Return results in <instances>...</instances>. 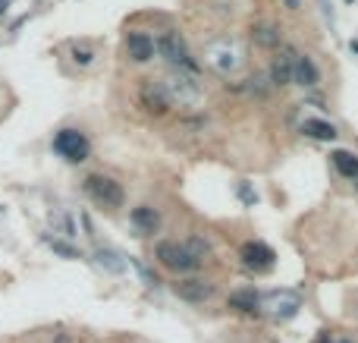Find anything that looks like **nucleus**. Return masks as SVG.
Returning a JSON list of instances; mask_svg holds the SVG:
<instances>
[{
	"label": "nucleus",
	"instance_id": "7ed1b4c3",
	"mask_svg": "<svg viewBox=\"0 0 358 343\" xmlns=\"http://www.w3.org/2000/svg\"><path fill=\"white\" fill-rule=\"evenodd\" d=\"M170 293H173L179 302H185V306H208V302L217 300L220 290H217V281H210V277L189 274V277H173Z\"/></svg>",
	"mask_w": 358,
	"mask_h": 343
},
{
	"label": "nucleus",
	"instance_id": "393cba45",
	"mask_svg": "<svg viewBox=\"0 0 358 343\" xmlns=\"http://www.w3.org/2000/svg\"><path fill=\"white\" fill-rule=\"evenodd\" d=\"M6 6H10V0H0V19L6 16Z\"/></svg>",
	"mask_w": 358,
	"mask_h": 343
},
{
	"label": "nucleus",
	"instance_id": "20e7f679",
	"mask_svg": "<svg viewBox=\"0 0 358 343\" xmlns=\"http://www.w3.org/2000/svg\"><path fill=\"white\" fill-rule=\"evenodd\" d=\"M157 57H164L170 63V69H179V73H192V76L201 73L198 60L189 54V48H185L182 35L176 29H167L157 35Z\"/></svg>",
	"mask_w": 358,
	"mask_h": 343
},
{
	"label": "nucleus",
	"instance_id": "9d476101",
	"mask_svg": "<svg viewBox=\"0 0 358 343\" xmlns=\"http://www.w3.org/2000/svg\"><path fill=\"white\" fill-rule=\"evenodd\" d=\"M123 54L129 57V63L145 66V63H151L157 57V38L142 29H129L123 35Z\"/></svg>",
	"mask_w": 358,
	"mask_h": 343
},
{
	"label": "nucleus",
	"instance_id": "f03ea898",
	"mask_svg": "<svg viewBox=\"0 0 358 343\" xmlns=\"http://www.w3.org/2000/svg\"><path fill=\"white\" fill-rule=\"evenodd\" d=\"M82 189H85L88 199H92L98 208H104V211H120V208L126 205L123 183L107 176V174H88L85 180H82Z\"/></svg>",
	"mask_w": 358,
	"mask_h": 343
},
{
	"label": "nucleus",
	"instance_id": "4468645a",
	"mask_svg": "<svg viewBox=\"0 0 358 343\" xmlns=\"http://www.w3.org/2000/svg\"><path fill=\"white\" fill-rule=\"evenodd\" d=\"M252 44L258 50H267V54H277L283 48V29H280L273 19H261V22L252 25Z\"/></svg>",
	"mask_w": 358,
	"mask_h": 343
},
{
	"label": "nucleus",
	"instance_id": "dca6fc26",
	"mask_svg": "<svg viewBox=\"0 0 358 343\" xmlns=\"http://www.w3.org/2000/svg\"><path fill=\"white\" fill-rule=\"evenodd\" d=\"M299 132H302L305 139H315V142H336V136H340V130L324 117H305L302 123H299Z\"/></svg>",
	"mask_w": 358,
	"mask_h": 343
},
{
	"label": "nucleus",
	"instance_id": "6e6552de",
	"mask_svg": "<svg viewBox=\"0 0 358 343\" xmlns=\"http://www.w3.org/2000/svg\"><path fill=\"white\" fill-rule=\"evenodd\" d=\"M138 107H142L148 117L161 120L173 111V101H170V92L164 85V79H138Z\"/></svg>",
	"mask_w": 358,
	"mask_h": 343
},
{
	"label": "nucleus",
	"instance_id": "9b49d317",
	"mask_svg": "<svg viewBox=\"0 0 358 343\" xmlns=\"http://www.w3.org/2000/svg\"><path fill=\"white\" fill-rule=\"evenodd\" d=\"M204 60H208V66H214L217 73L227 76V73H236L245 57H242V50L236 48L229 38H220V41H214L208 50H204Z\"/></svg>",
	"mask_w": 358,
	"mask_h": 343
},
{
	"label": "nucleus",
	"instance_id": "ddd939ff",
	"mask_svg": "<svg viewBox=\"0 0 358 343\" xmlns=\"http://www.w3.org/2000/svg\"><path fill=\"white\" fill-rule=\"evenodd\" d=\"M324 79L321 66H317V60L311 54H305V50H296V57H292V85L299 88H317Z\"/></svg>",
	"mask_w": 358,
	"mask_h": 343
},
{
	"label": "nucleus",
	"instance_id": "423d86ee",
	"mask_svg": "<svg viewBox=\"0 0 358 343\" xmlns=\"http://www.w3.org/2000/svg\"><path fill=\"white\" fill-rule=\"evenodd\" d=\"M164 85H167L173 107H176V104H179V107H195V104H201V98H204L201 82H198V76H192V73H179V69H170V73L164 76Z\"/></svg>",
	"mask_w": 358,
	"mask_h": 343
},
{
	"label": "nucleus",
	"instance_id": "6ab92c4d",
	"mask_svg": "<svg viewBox=\"0 0 358 343\" xmlns=\"http://www.w3.org/2000/svg\"><path fill=\"white\" fill-rule=\"evenodd\" d=\"M44 243L50 246V249L57 252L60 258H66V262H76V258H82V249H76L69 239H60V237H44Z\"/></svg>",
	"mask_w": 358,
	"mask_h": 343
},
{
	"label": "nucleus",
	"instance_id": "aec40b11",
	"mask_svg": "<svg viewBox=\"0 0 358 343\" xmlns=\"http://www.w3.org/2000/svg\"><path fill=\"white\" fill-rule=\"evenodd\" d=\"M94 57H98L94 44H88V41H76L73 44V63L76 66H88V63H94Z\"/></svg>",
	"mask_w": 358,
	"mask_h": 343
},
{
	"label": "nucleus",
	"instance_id": "2eb2a0df",
	"mask_svg": "<svg viewBox=\"0 0 358 343\" xmlns=\"http://www.w3.org/2000/svg\"><path fill=\"white\" fill-rule=\"evenodd\" d=\"M227 309L239 315H261V290L258 287H236L227 296Z\"/></svg>",
	"mask_w": 358,
	"mask_h": 343
},
{
	"label": "nucleus",
	"instance_id": "bb28decb",
	"mask_svg": "<svg viewBox=\"0 0 358 343\" xmlns=\"http://www.w3.org/2000/svg\"><path fill=\"white\" fill-rule=\"evenodd\" d=\"M352 186H355V192H358V176H355V180H352Z\"/></svg>",
	"mask_w": 358,
	"mask_h": 343
},
{
	"label": "nucleus",
	"instance_id": "39448f33",
	"mask_svg": "<svg viewBox=\"0 0 358 343\" xmlns=\"http://www.w3.org/2000/svg\"><path fill=\"white\" fill-rule=\"evenodd\" d=\"M299 309H302V296H299L296 290H289V287H280V290H267V293H261V315H264V318H271V321H277V325L296 318Z\"/></svg>",
	"mask_w": 358,
	"mask_h": 343
},
{
	"label": "nucleus",
	"instance_id": "b1692460",
	"mask_svg": "<svg viewBox=\"0 0 358 343\" xmlns=\"http://www.w3.org/2000/svg\"><path fill=\"white\" fill-rule=\"evenodd\" d=\"M280 4H283L286 10H292V13H296V10H302V6H305V0H280Z\"/></svg>",
	"mask_w": 358,
	"mask_h": 343
},
{
	"label": "nucleus",
	"instance_id": "f8f14e48",
	"mask_svg": "<svg viewBox=\"0 0 358 343\" xmlns=\"http://www.w3.org/2000/svg\"><path fill=\"white\" fill-rule=\"evenodd\" d=\"M292 57H296L292 44H283V48L271 57V63H267V82H271V88L292 85Z\"/></svg>",
	"mask_w": 358,
	"mask_h": 343
},
{
	"label": "nucleus",
	"instance_id": "f3484780",
	"mask_svg": "<svg viewBox=\"0 0 358 343\" xmlns=\"http://www.w3.org/2000/svg\"><path fill=\"white\" fill-rule=\"evenodd\" d=\"M129 220L138 233H145V237H151V233L161 230V211H157L155 205H136L129 211Z\"/></svg>",
	"mask_w": 358,
	"mask_h": 343
},
{
	"label": "nucleus",
	"instance_id": "a878e982",
	"mask_svg": "<svg viewBox=\"0 0 358 343\" xmlns=\"http://www.w3.org/2000/svg\"><path fill=\"white\" fill-rule=\"evenodd\" d=\"M352 50H355V54H358V41H355V38H352Z\"/></svg>",
	"mask_w": 358,
	"mask_h": 343
},
{
	"label": "nucleus",
	"instance_id": "4be33fe9",
	"mask_svg": "<svg viewBox=\"0 0 358 343\" xmlns=\"http://www.w3.org/2000/svg\"><path fill=\"white\" fill-rule=\"evenodd\" d=\"M50 224H57V227H60L63 239H73V237H76V224H73V218H69V214L54 211V214H50Z\"/></svg>",
	"mask_w": 358,
	"mask_h": 343
},
{
	"label": "nucleus",
	"instance_id": "0eeeda50",
	"mask_svg": "<svg viewBox=\"0 0 358 343\" xmlns=\"http://www.w3.org/2000/svg\"><path fill=\"white\" fill-rule=\"evenodd\" d=\"M54 151L63 158L66 164H85L88 158H92V142H88V136L82 130H73V126H66V130H57L54 132Z\"/></svg>",
	"mask_w": 358,
	"mask_h": 343
},
{
	"label": "nucleus",
	"instance_id": "412c9836",
	"mask_svg": "<svg viewBox=\"0 0 358 343\" xmlns=\"http://www.w3.org/2000/svg\"><path fill=\"white\" fill-rule=\"evenodd\" d=\"M185 246H189V249L195 252V258H198V262H201V265L208 262L210 255H214V246H210L204 237H185Z\"/></svg>",
	"mask_w": 358,
	"mask_h": 343
},
{
	"label": "nucleus",
	"instance_id": "1a4fd4ad",
	"mask_svg": "<svg viewBox=\"0 0 358 343\" xmlns=\"http://www.w3.org/2000/svg\"><path fill=\"white\" fill-rule=\"evenodd\" d=\"M239 262L245 271H252L255 277H261V274H271V271L277 268V252H273L264 239H245V243L239 246Z\"/></svg>",
	"mask_w": 358,
	"mask_h": 343
},
{
	"label": "nucleus",
	"instance_id": "5701e85b",
	"mask_svg": "<svg viewBox=\"0 0 358 343\" xmlns=\"http://www.w3.org/2000/svg\"><path fill=\"white\" fill-rule=\"evenodd\" d=\"M98 262L104 265L107 271H113V274H120V271L126 268V265L120 262V255H117V252H110V249H98Z\"/></svg>",
	"mask_w": 358,
	"mask_h": 343
},
{
	"label": "nucleus",
	"instance_id": "f257e3e1",
	"mask_svg": "<svg viewBox=\"0 0 358 343\" xmlns=\"http://www.w3.org/2000/svg\"><path fill=\"white\" fill-rule=\"evenodd\" d=\"M155 262L161 265L164 271H170L173 277H189V274H198L204 268L201 262L195 258V252L185 246V239H157L155 249H151Z\"/></svg>",
	"mask_w": 358,
	"mask_h": 343
},
{
	"label": "nucleus",
	"instance_id": "a211bd4d",
	"mask_svg": "<svg viewBox=\"0 0 358 343\" xmlns=\"http://www.w3.org/2000/svg\"><path fill=\"white\" fill-rule=\"evenodd\" d=\"M330 167H334L343 180H355L358 176V155L349 148H334L330 151Z\"/></svg>",
	"mask_w": 358,
	"mask_h": 343
}]
</instances>
